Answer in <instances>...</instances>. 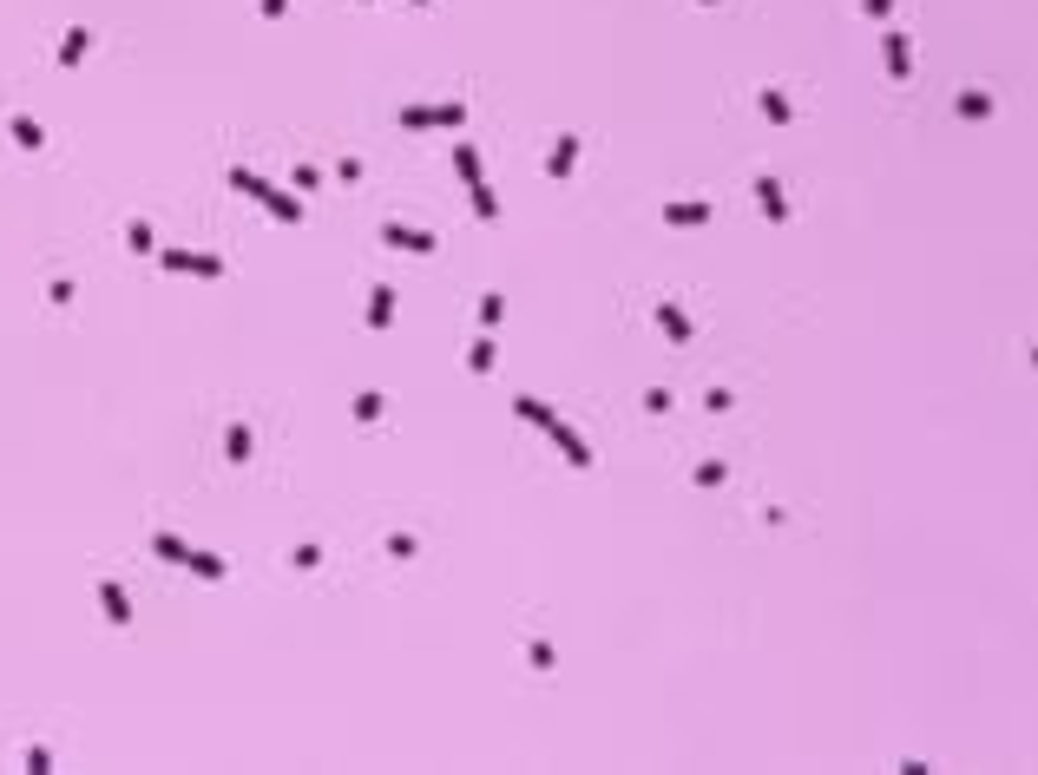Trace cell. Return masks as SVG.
Wrapping results in <instances>:
<instances>
[{
  "mask_svg": "<svg viewBox=\"0 0 1038 775\" xmlns=\"http://www.w3.org/2000/svg\"><path fill=\"white\" fill-rule=\"evenodd\" d=\"M381 244H388V250H408V257H434V250H441V237H434V230L395 224V217H381Z\"/></svg>",
  "mask_w": 1038,
  "mask_h": 775,
  "instance_id": "cell-1",
  "label": "cell"
},
{
  "mask_svg": "<svg viewBox=\"0 0 1038 775\" xmlns=\"http://www.w3.org/2000/svg\"><path fill=\"white\" fill-rule=\"evenodd\" d=\"M651 316H658V329L671 335V348H691V342H697V323H691V316L677 309L671 296H658V309H651Z\"/></svg>",
  "mask_w": 1038,
  "mask_h": 775,
  "instance_id": "cell-2",
  "label": "cell"
},
{
  "mask_svg": "<svg viewBox=\"0 0 1038 775\" xmlns=\"http://www.w3.org/2000/svg\"><path fill=\"white\" fill-rule=\"evenodd\" d=\"M658 217H664L671 230H703V224H710V204H703V197H671Z\"/></svg>",
  "mask_w": 1038,
  "mask_h": 775,
  "instance_id": "cell-3",
  "label": "cell"
},
{
  "mask_svg": "<svg viewBox=\"0 0 1038 775\" xmlns=\"http://www.w3.org/2000/svg\"><path fill=\"white\" fill-rule=\"evenodd\" d=\"M552 441H559V453H565V460H572L579 467V474H592V460H598V453H592V441H585V434H572V427H565V420H552Z\"/></svg>",
  "mask_w": 1038,
  "mask_h": 775,
  "instance_id": "cell-4",
  "label": "cell"
},
{
  "mask_svg": "<svg viewBox=\"0 0 1038 775\" xmlns=\"http://www.w3.org/2000/svg\"><path fill=\"white\" fill-rule=\"evenodd\" d=\"M579 151H585L579 132H559V145H552V158H546V178L565 184V178H572V164H579Z\"/></svg>",
  "mask_w": 1038,
  "mask_h": 775,
  "instance_id": "cell-5",
  "label": "cell"
},
{
  "mask_svg": "<svg viewBox=\"0 0 1038 775\" xmlns=\"http://www.w3.org/2000/svg\"><path fill=\"white\" fill-rule=\"evenodd\" d=\"M887 79H894V86H907V79H914V46H907V33H887Z\"/></svg>",
  "mask_w": 1038,
  "mask_h": 775,
  "instance_id": "cell-6",
  "label": "cell"
},
{
  "mask_svg": "<svg viewBox=\"0 0 1038 775\" xmlns=\"http://www.w3.org/2000/svg\"><path fill=\"white\" fill-rule=\"evenodd\" d=\"M756 204H763L769 224H789V191H782L776 178H756Z\"/></svg>",
  "mask_w": 1038,
  "mask_h": 775,
  "instance_id": "cell-7",
  "label": "cell"
},
{
  "mask_svg": "<svg viewBox=\"0 0 1038 775\" xmlns=\"http://www.w3.org/2000/svg\"><path fill=\"white\" fill-rule=\"evenodd\" d=\"M164 269H184V276H224V263L217 257H191V250H158Z\"/></svg>",
  "mask_w": 1038,
  "mask_h": 775,
  "instance_id": "cell-8",
  "label": "cell"
},
{
  "mask_svg": "<svg viewBox=\"0 0 1038 775\" xmlns=\"http://www.w3.org/2000/svg\"><path fill=\"white\" fill-rule=\"evenodd\" d=\"M257 204H263V211H270V217H276V224H303V197H290V191H276V184H270V191H263V197H257Z\"/></svg>",
  "mask_w": 1038,
  "mask_h": 775,
  "instance_id": "cell-9",
  "label": "cell"
},
{
  "mask_svg": "<svg viewBox=\"0 0 1038 775\" xmlns=\"http://www.w3.org/2000/svg\"><path fill=\"white\" fill-rule=\"evenodd\" d=\"M756 106H763V119H769V125H795V106H789V92L763 86V92H756Z\"/></svg>",
  "mask_w": 1038,
  "mask_h": 775,
  "instance_id": "cell-10",
  "label": "cell"
},
{
  "mask_svg": "<svg viewBox=\"0 0 1038 775\" xmlns=\"http://www.w3.org/2000/svg\"><path fill=\"white\" fill-rule=\"evenodd\" d=\"M454 172L467 178V191H480V184H487V172H480V151H474V145H467V139L454 145Z\"/></svg>",
  "mask_w": 1038,
  "mask_h": 775,
  "instance_id": "cell-11",
  "label": "cell"
},
{
  "mask_svg": "<svg viewBox=\"0 0 1038 775\" xmlns=\"http://www.w3.org/2000/svg\"><path fill=\"white\" fill-rule=\"evenodd\" d=\"M395 323V290L381 283V290H368V329H388Z\"/></svg>",
  "mask_w": 1038,
  "mask_h": 775,
  "instance_id": "cell-12",
  "label": "cell"
},
{
  "mask_svg": "<svg viewBox=\"0 0 1038 775\" xmlns=\"http://www.w3.org/2000/svg\"><path fill=\"white\" fill-rule=\"evenodd\" d=\"M99 604H106V618H112V625H132V604H125V592H119L112 579H99Z\"/></svg>",
  "mask_w": 1038,
  "mask_h": 775,
  "instance_id": "cell-13",
  "label": "cell"
},
{
  "mask_svg": "<svg viewBox=\"0 0 1038 775\" xmlns=\"http://www.w3.org/2000/svg\"><path fill=\"white\" fill-rule=\"evenodd\" d=\"M224 460H250V427H244V420H230V427H224Z\"/></svg>",
  "mask_w": 1038,
  "mask_h": 775,
  "instance_id": "cell-14",
  "label": "cell"
},
{
  "mask_svg": "<svg viewBox=\"0 0 1038 775\" xmlns=\"http://www.w3.org/2000/svg\"><path fill=\"white\" fill-rule=\"evenodd\" d=\"M953 112H960V119H993V92H960Z\"/></svg>",
  "mask_w": 1038,
  "mask_h": 775,
  "instance_id": "cell-15",
  "label": "cell"
},
{
  "mask_svg": "<svg viewBox=\"0 0 1038 775\" xmlns=\"http://www.w3.org/2000/svg\"><path fill=\"white\" fill-rule=\"evenodd\" d=\"M493 362H499V348H493V335H480V342H474V348H467V368H474V375H493Z\"/></svg>",
  "mask_w": 1038,
  "mask_h": 775,
  "instance_id": "cell-16",
  "label": "cell"
},
{
  "mask_svg": "<svg viewBox=\"0 0 1038 775\" xmlns=\"http://www.w3.org/2000/svg\"><path fill=\"white\" fill-rule=\"evenodd\" d=\"M224 184H230V191H244V197H263V191H270V184H263L257 172H244V164H230V172H224Z\"/></svg>",
  "mask_w": 1038,
  "mask_h": 775,
  "instance_id": "cell-17",
  "label": "cell"
},
{
  "mask_svg": "<svg viewBox=\"0 0 1038 775\" xmlns=\"http://www.w3.org/2000/svg\"><path fill=\"white\" fill-rule=\"evenodd\" d=\"M513 414H519V420H532V427H552V420H559V414L546 408V401H532V395H519V401H513Z\"/></svg>",
  "mask_w": 1038,
  "mask_h": 775,
  "instance_id": "cell-18",
  "label": "cell"
},
{
  "mask_svg": "<svg viewBox=\"0 0 1038 775\" xmlns=\"http://www.w3.org/2000/svg\"><path fill=\"white\" fill-rule=\"evenodd\" d=\"M152 552H158L164 565H184V559H191V546H184V539H172V532H152Z\"/></svg>",
  "mask_w": 1038,
  "mask_h": 775,
  "instance_id": "cell-19",
  "label": "cell"
},
{
  "mask_svg": "<svg viewBox=\"0 0 1038 775\" xmlns=\"http://www.w3.org/2000/svg\"><path fill=\"white\" fill-rule=\"evenodd\" d=\"M184 571H197V579H224L230 565L217 559V552H197V546H191V559H184Z\"/></svg>",
  "mask_w": 1038,
  "mask_h": 775,
  "instance_id": "cell-20",
  "label": "cell"
},
{
  "mask_svg": "<svg viewBox=\"0 0 1038 775\" xmlns=\"http://www.w3.org/2000/svg\"><path fill=\"white\" fill-rule=\"evenodd\" d=\"M86 46H92V33L73 27V33H66V46H60V66H79V60H86Z\"/></svg>",
  "mask_w": 1038,
  "mask_h": 775,
  "instance_id": "cell-21",
  "label": "cell"
},
{
  "mask_svg": "<svg viewBox=\"0 0 1038 775\" xmlns=\"http://www.w3.org/2000/svg\"><path fill=\"white\" fill-rule=\"evenodd\" d=\"M381 408H388V395H375V388H362L355 395V420L368 427V420H381Z\"/></svg>",
  "mask_w": 1038,
  "mask_h": 775,
  "instance_id": "cell-22",
  "label": "cell"
},
{
  "mask_svg": "<svg viewBox=\"0 0 1038 775\" xmlns=\"http://www.w3.org/2000/svg\"><path fill=\"white\" fill-rule=\"evenodd\" d=\"M7 132H13V145H20V151H40V145H46V139H40V125H33L27 112H20V119H13Z\"/></svg>",
  "mask_w": 1038,
  "mask_h": 775,
  "instance_id": "cell-23",
  "label": "cell"
},
{
  "mask_svg": "<svg viewBox=\"0 0 1038 775\" xmlns=\"http://www.w3.org/2000/svg\"><path fill=\"white\" fill-rule=\"evenodd\" d=\"M125 244L139 250V257H152V250H158V244H152V224H145V217H132V224H125Z\"/></svg>",
  "mask_w": 1038,
  "mask_h": 775,
  "instance_id": "cell-24",
  "label": "cell"
},
{
  "mask_svg": "<svg viewBox=\"0 0 1038 775\" xmlns=\"http://www.w3.org/2000/svg\"><path fill=\"white\" fill-rule=\"evenodd\" d=\"M434 125L460 132V125H467V106H460V99H447V106H434Z\"/></svg>",
  "mask_w": 1038,
  "mask_h": 775,
  "instance_id": "cell-25",
  "label": "cell"
},
{
  "mask_svg": "<svg viewBox=\"0 0 1038 775\" xmlns=\"http://www.w3.org/2000/svg\"><path fill=\"white\" fill-rule=\"evenodd\" d=\"M526 664H532V670H552V664H559V651H552L546 637H532V644H526Z\"/></svg>",
  "mask_w": 1038,
  "mask_h": 775,
  "instance_id": "cell-26",
  "label": "cell"
},
{
  "mask_svg": "<svg viewBox=\"0 0 1038 775\" xmlns=\"http://www.w3.org/2000/svg\"><path fill=\"white\" fill-rule=\"evenodd\" d=\"M499 316H507V296H493V290H487V296H480V329H493Z\"/></svg>",
  "mask_w": 1038,
  "mask_h": 775,
  "instance_id": "cell-27",
  "label": "cell"
},
{
  "mask_svg": "<svg viewBox=\"0 0 1038 775\" xmlns=\"http://www.w3.org/2000/svg\"><path fill=\"white\" fill-rule=\"evenodd\" d=\"M401 125H408V132H434V106H408V112H401Z\"/></svg>",
  "mask_w": 1038,
  "mask_h": 775,
  "instance_id": "cell-28",
  "label": "cell"
},
{
  "mask_svg": "<svg viewBox=\"0 0 1038 775\" xmlns=\"http://www.w3.org/2000/svg\"><path fill=\"white\" fill-rule=\"evenodd\" d=\"M290 184H296V191H323V172H315V164H296Z\"/></svg>",
  "mask_w": 1038,
  "mask_h": 775,
  "instance_id": "cell-29",
  "label": "cell"
},
{
  "mask_svg": "<svg viewBox=\"0 0 1038 775\" xmlns=\"http://www.w3.org/2000/svg\"><path fill=\"white\" fill-rule=\"evenodd\" d=\"M723 480H730L723 460H703V467H697V486H723Z\"/></svg>",
  "mask_w": 1038,
  "mask_h": 775,
  "instance_id": "cell-30",
  "label": "cell"
},
{
  "mask_svg": "<svg viewBox=\"0 0 1038 775\" xmlns=\"http://www.w3.org/2000/svg\"><path fill=\"white\" fill-rule=\"evenodd\" d=\"M474 211L487 217V224H493V217H499V197H493V184H480V191H474Z\"/></svg>",
  "mask_w": 1038,
  "mask_h": 775,
  "instance_id": "cell-31",
  "label": "cell"
},
{
  "mask_svg": "<svg viewBox=\"0 0 1038 775\" xmlns=\"http://www.w3.org/2000/svg\"><path fill=\"white\" fill-rule=\"evenodd\" d=\"M290 565H296V571H315V565H323V546H315V539H309V546H296Z\"/></svg>",
  "mask_w": 1038,
  "mask_h": 775,
  "instance_id": "cell-32",
  "label": "cell"
},
{
  "mask_svg": "<svg viewBox=\"0 0 1038 775\" xmlns=\"http://www.w3.org/2000/svg\"><path fill=\"white\" fill-rule=\"evenodd\" d=\"M703 408H710V414H730L736 395H730V388H710V395H703Z\"/></svg>",
  "mask_w": 1038,
  "mask_h": 775,
  "instance_id": "cell-33",
  "label": "cell"
},
{
  "mask_svg": "<svg viewBox=\"0 0 1038 775\" xmlns=\"http://www.w3.org/2000/svg\"><path fill=\"white\" fill-rule=\"evenodd\" d=\"M644 414H671V388H651V395H644Z\"/></svg>",
  "mask_w": 1038,
  "mask_h": 775,
  "instance_id": "cell-34",
  "label": "cell"
},
{
  "mask_svg": "<svg viewBox=\"0 0 1038 775\" xmlns=\"http://www.w3.org/2000/svg\"><path fill=\"white\" fill-rule=\"evenodd\" d=\"M388 552L395 559H414V532H388Z\"/></svg>",
  "mask_w": 1038,
  "mask_h": 775,
  "instance_id": "cell-35",
  "label": "cell"
},
{
  "mask_svg": "<svg viewBox=\"0 0 1038 775\" xmlns=\"http://www.w3.org/2000/svg\"><path fill=\"white\" fill-rule=\"evenodd\" d=\"M861 13H867V20H887V13H894V0H861Z\"/></svg>",
  "mask_w": 1038,
  "mask_h": 775,
  "instance_id": "cell-36",
  "label": "cell"
},
{
  "mask_svg": "<svg viewBox=\"0 0 1038 775\" xmlns=\"http://www.w3.org/2000/svg\"><path fill=\"white\" fill-rule=\"evenodd\" d=\"M290 13V0H263V20H283Z\"/></svg>",
  "mask_w": 1038,
  "mask_h": 775,
  "instance_id": "cell-37",
  "label": "cell"
},
{
  "mask_svg": "<svg viewBox=\"0 0 1038 775\" xmlns=\"http://www.w3.org/2000/svg\"><path fill=\"white\" fill-rule=\"evenodd\" d=\"M703 7H716V0H703Z\"/></svg>",
  "mask_w": 1038,
  "mask_h": 775,
  "instance_id": "cell-38",
  "label": "cell"
},
{
  "mask_svg": "<svg viewBox=\"0 0 1038 775\" xmlns=\"http://www.w3.org/2000/svg\"><path fill=\"white\" fill-rule=\"evenodd\" d=\"M414 7H427V0H414Z\"/></svg>",
  "mask_w": 1038,
  "mask_h": 775,
  "instance_id": "cell-39",
  "label": "cell"
}]
</instances>
